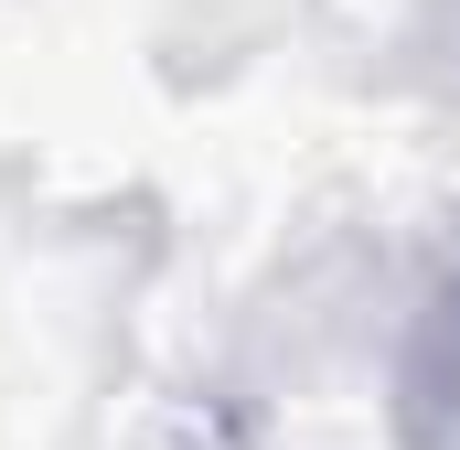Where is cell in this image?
<instances>
[{
	"mask_svg": "<svg viewBox=\"0 0 460 450\" xmlns=\"http://www.w3.org/2000/svg\"><path fill=\"white\" fill-rule=\"evenodd\" d=\"M396 450H460V268H439L407 364H396Z\"/></svg>",
	"mask_w": 460,
	"mask_h": 450,
	"instance_id": "cell-1",
	"label": "cell"
}]
</instances>
